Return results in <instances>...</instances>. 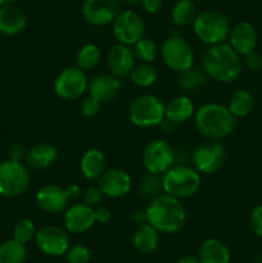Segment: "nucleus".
<instances>
[{
	"instance_id": "f257e3e1",
	"label": "nucleus",
	"mask_w": 262,
	"mask_h": 263,
	"mask_svg": "<svg viewBox=\"0 0 262 263\" xmlns=\"http://www.w3.org/2000/svg\"><path fill=\"white\" fill-rule=\"evenodd\" d=\"M203 71L215 81L228 82L235 81L243 72V61L240 55L230 46V44L221 43L211 45L203 53Z\"/></svg>"
},
{
	"instance_id": "f03ea898",
	"label": "nucleus",
	"mask_w": 262,
	"mask_h": 263,
	"mask_svg": "<svg viewBox=\"0 0 262 263\" xmlns=\"http://www.w3.org/2000/svg\"><path fill=\"white\" fill-rule=\"evenodd\" d=\"M144 215L146 222L162 234L177 233L181 230L186 220V213L181 202L164 193L151 200Z\"/></svg>"
},
{
	"instance_id": "7ed1b4c3",
	"label": "nucleus",
	"mask_w": 262,
	"mask_h": 263,
	"mask_svg": "<svg viewBox=\"0 0 262 263\" xmlns=\"http://www.w3.org/2000/svg\"><path fill=\"white\" fill-rule=\"evenodd\" d=\"M238 118L218 103H205L195 112V126L208 140L218 141L233 133Z\"/></svg>"
},
{
	"instance_id": "20e7f679",
	"label": "nucleus",
	"mask_w": 262,
	"mask_h": 263,
	"mask_svg": "<svg viewBox=\"0 0 262 263\" xmlns=\"http://www.w3.org/2000/svg\"><path fill=\"white\" fill-rule=\"evenodd\" d=\"M199 186L200 175L193 167L172 166L162 175L163 193L179 200L193 197Z\"/></svg>"
},
{
	"instance_id": "39448f33",
	"label": "nucleus",
	"mask_w": 262,
	"mask_h": 263,
	"mask_svg": "<svg viewBox=\"0 0 262 263\" xmlns=\"http://www.w3.org/2000/svg\"><path fill=\"white\" fill-rule=\"evenodd\" d=\"M166 105L156 95H140L131 103L128 108V120L134 126L149 128L164 122Z\"/></svg>"
},
{
	"instance_id": "423d86ee",
	"label": "nucleus",
	"mask_w": 262,
	"mask_h": 263,
	"mask_svg": "<svg viewBox=\"0 0 262 263\" xmlns=\"http://www.w3.org/2000/svg\"><path fill=\"white\" fill-rule=\"evenodd\" d=\"M193 28L197 37L210 46L225 43L231 30L228 18L216 10H204L197 14Z\"/></svg>"
},
{
	"instance_id": "0eeeda50",
	"label": "nucleus",
	"mask_w": 262,
	"mask_h": 263,
	"mask_svg": "<svg viewBox=\"0 0 262 263\" xmlns=\"http://www.w3.org/2000/svg\"><path fill=\"white\" fill-rule=\"evenodd\" d=\"M30 172L22 162L8 159L0 163V195L14 198L22 195L30 185Z\"/></svg>"
},
{
	"instance_id": "6e6552de",
	"label": "nucleus",
	"mask_w": 262,
	"mask_h": 263,
	"mask_svg": "<svg viewBox=\"0 0 262 263\" xmlns=\"http://www.w3.org/2000/svg\"><path fill=\"white\" fill-rule=\"evenodd\" d=\"M161 55L164 64L177 73L192 68L194 63L192 46L181 36H171L167 39L162 45Z\"/></svg>"
},
{
	"instance_id": "1a4fd4ad",
	"label": "nucleus",
	"mask_w": 262,
	"mask_h": 263,
	"mask_svg": "<svg viewBox=\"0 0 262 263\" xmlns=\"http://www.w3.org/2000/svg\"><path fill=\"white\" fill-rule=\"evenodd\" d=\"M193 166L198 174L211 175L222 168L226 159L225 148L218 141L207 140L193 152Z\"/></svg>"
},
{
	"instance_id": "9d476101",
	"label": "nucleus",
	"mask_w": 262,
	"mask_h": 263,
	"mask_svg": "<svg viewBox=\"0 0 262 263\" xmlns=\"http://www.w3.org/2000/svg\"><path fill=\"white\" fill-rule=\"evenodd\" d=\"M175 153L172 146L162 139H156L146 144L143 152V163L151 175H163L172 167Z\"/></svg>"
},
{
	"instance_id": "9b49d317",
	"label": "nucleus",
	"mask_w": 262,
	"mask_h": 263,
	"mask_svg": "<svg viewBox=\"0 0 262 263\" xmlns=\"http://www.w3.org/2000/svg\"><path fill=\"white\" fill-rule=\"evenodd\" d=\"M112 32L118 44L127 46L135 45L144 37L145 26L138 13L131 9H126L122 10L113 21Z\"/></svg>"
},
{
	"instance_id": "f8f14e48",
	"label": "nucleus",
	"mask_w": 262,
	"mask_h": 263,
	"mask_svg": "<svg viewBox=\"0 0 262 263\" xmlns=\"http://www.w3.org/2000/svg\"><path fill=\"white\" fill-rule=\"evenodd\" d=\"M89 80L86 73L79 67L64 68L54 82V92L63 100L79 99L87 90Z\"/></svg>"
},
{
	"instance_id": "ddd939ff",
	"label": "nucleus",
	"mask_w": 262,
	"mask_h": 263,
	"mask_svg": "<svg viewBox=\"0 0 262 263\" xmlns=\"http://www.w3.org/2000/svg\"><path fill=\"white\" fill-rule=\"evenodd\" d=\"M121 13V0H85L82 14L90 25L107 26Z\"/></svg>"
},
{
	"instance_id": "4468645a",
	"label": "nucleus",
	"mask_w": 262,
	"mask_h": 263,
	"mask_svg": "<svg viewBox=\"0 0 262 263\" xmlns=\"http://www.w3.org/2000/svg\"><path fill=\"white\" fill-rule=\"evenodd\" d=\"M35 239L38 248L48 256H63L69 248L68 235L58 226H43L36 231Z\"/></svg>"
},
{
	"instance_id": "2eb2a0df",
	"label": "nucleus",
	"mask_w": 262,
	"mask_h": 263,
	"mask_svg": "<svg viewBox=\"0 0 262 263\" xmlns=\"http://www.w3.org/2000/svg\"><path fill=\"white\" fill-rule=\"evenodd\" d=\"M230 46L239 54L246 57L247 54L256 50L258 43L257 30L248 21H240L230 30Z\"/></svg>"
},
{
	"instance_id": "dca6fc26",
	"label": "nucleus",
	"mask_w": 262,
	"mask_h": 263,
	"mask_svg": "<svg viewBox=\"0 0 262 263\" xmlns=\"http://www.w3.org/2000/svg\"><path fill=\"white\" fill-rule=\"evenodd\" d=\"M107 62L113 76L120 80L126 79V77H130L135 67V55L130 46L116 44L108 51Z\"/></svg>"
},
{
	"instance_id": "f3484780",
	"label": "nucleus",
	"mask_w": 262,
	"mask_h": 263,
	"mask_svg": "<svg viewBox=\"0 0 262 263\" xmlns=\"http://www.w3.org/2000/svg\"><path fill=\"white\" fill-rule=\"evenodd\" d=\"M98 186L104 197L121 198L125 197L131 189V177L121 168H110L103 174L98 180Z\"/></svg>"
},
{
	"instance_id": "a211bd4d",
	"label": "nucleus",
	"mask_w": 262,
	"mask_h": 263,
	"mask_svg": "<svg viewBox=\"0 0 262 263\" xmlns=\"http://www.w3.org/2000/svg\"><path fill=\"white\" fill-rule=\"evenodd\" d=\"M64 226L69 233L81 234L90 230L95 222L94 208L85 203H76L68 207L64 213Z\"/></svg>"
},
{
	"instance_id": "6ab92c4d",
	"label": "nucleus",
	"mask_w": 262,
	"mask_h": 263,
	"mask_svg": "<svg viewBox=\"0 0 262 263\" xmlns=\"http://www.w3.org/2000/svg\"><path fill=\"white\" fill-rule=\"evenodd\" d=\"M69 197L67 190L58 185H45L36 194V202L39 207L48 213H61L68 208Z\"/></svg>"
},
{
	"instance_id": "aec40b11",
	"label": "nucleus",
	"mask_w": 262,
	"mask_h": 263,
	"mask_svg": "<svg viewBox=\"0 0 262 263\" xmlns=\"http://www.w3.org/2000/svg\"><path fill=\"white\" fill-rule=\"evenodd\" d=\"M121 80L113 74H99L89 81L87 91L90 97L100 103H109L118 97L121 91Z\"/></svg>"
},
{
	"instance_id": "412c9836",
	"label": "nucleus",
	"mask_w": 262,
	"mask_h": 263,
	"mask_svg": "<svg viewBox=\"0 0 262 263\" xmlns=\"http://www.w3.org/2000/svg\"><path fill=\"white\" fill-rule=\"evenodd\" d=\"M195 115L192 99L185 95H179L170 100L166 105L164 120L171 125H181Z\"/></svg>"
},
{
	"instance_id": "4be33fe9",
	"label": "nucleus",
	"mask_w": 262,
	"mask_h": 263,
	"mask_svg": "<svg viewBox=\"0 0 262 263\" xmlns=\"http://www.w3.org/2000/svg\"><path fill=\"white\" fill-rule=\"evenodd\" d=\"M27 25L26 14L14 5L0 8V32L8 36L18 35Z\"/></svg>"
},
{
	"instance_id": "5701e85b",
	"label": "nucleus",
	"mask_w": 262,
	"mask_h": 263,
	"mask_svg": "<svg viewBox=\"0 0 262 263\" xmlns=\"http://www.w3.org/2000/svg\"><path fill=\"white\" fill-rule=\"evenodd\" d=\"M199 263H230V251L218 239H205L198 251Z\"/></svg>"
},
{
	"instance_id": "b1692460",
	"label": "nucleus",
	"mask_w": 262,
	"mask_h": 263,
	"mask_svg": "<svg viewBox=\"0 0 262 263\" xmlns=\"http://www.w3.org/2000/svg\"><path fill=\"white\" fill-rule=\"evenodd\" d=\"M58 158V151L53 144L38 143L26 154V163L36 170L48 168Z\"/></svg>"
},
{
	"instance_id": "393cba45",
	"label": "nucleus",
	"mask_w": 262,
	"mask_h": 263,
	"mask_svg": "<svg viewBox=\"0 0 262 263\" xmlns=\"http://www.w3.org/2000/svg\"><path fill=\"white\" fill-rule=\"evenodd\" d=\"M107 161H105L104 154L98 149H89L85 152L80 162V170L84 177L89 181H95L103 176L107 170Z\"/></svg>"
},
{
	"instance_id": "a878e982",
	"label": "nucleus",
	"mask_w": 262,
	"mask_h": 263,
	"mask_svg": "<svg viewBox=\"0 0 262 263\" xmlns=\"http://www.w3.org/2000/svg\"><path fill=\"white\" fill-rule=\"evenodd\" d=\"M133 243L134 247L141 253H152L158 247L159 233L148 222L140 223L134 231Z\"/></svg>"
},
{
	"instance_id": "bb28decb",
	"label": "nucleus",
	"mask_w": 262,
	"mask_h": 263,
	"mask_svg": "<svg viewBox=\"0 0 262 263\" xmlns=\"http://www.w3.org/2000/svg\"><path fill=\"white\" fill-rule=\"evenodd\" d=\"M256 105V100L248 90H236L229 99L228 109L235 118L247 117L251 115Z\"/></svg>"
},
{
	"instance_id": "cd10ccee",
	"label": "nucleus",
	"mask_w": 262,
	"mask_h": 263,
	"mask_svg": "<svg viewBox=\"0 0 262 263\" xmlns=\"http://www.w3.org/2000/svg\"><path fill=\"white\" fill-rule=\"evenodd\" d=\"M208 76L200 68H189L177 76V86L184 91H194L207 82Z\"/></svg>"
},
{
	"instance_id": "c85d7f7f",
	"label": "nucleus",
	"mask_w": 262,
	"mask_h": 263,
	"mask_svg": "<svg viewBox=\"0 0 262 263\" xmlns=\"http://www.w3.org/2000/svg\"><path fill=\"white\" fill-rule=\"evenodd\" d=\"M172 21L177 26L192 25L197 18V8L192 0H179L174 5L171 12Z\"/></svg>"
},
{
	"instance_id": "c756f323",
	"label": "nucleus",
	"mask_w": 262,
	"mask_h": 263,
	"mask_svg": "<svg viewBox=\"0 0 262 263\" xmlns=\"http://www.w3.org/2000/svg\"><path fill=\"white\" fill-rule=\"evenodd\" d=\"M27 257L25 244L15 241L14 239L0 244V263H23Z\"/></svg>"
},
{
	"instance_id": "7c9ffc66",
	"label": "nucleus",
	"mask_w": 262,
	"mask_h": 263,
	"mask_svg": "<svg viewBox=\"0 0 262 263\" xmlns=\"http://www.w3.org/2000/svg\"><path fill=\"white\" fill-rule=\"evenodd\" d=\"M100 49L95 44H86L79 50L76 57L77 67L82 71H90L95 68L100 62Z\"/></svg>"
},
{
	"instance_id": "2f4dec72",
	"label": "nucleus",
	"mask_w": 262,
	"mask_h": 263,
	"mask_svg": "<svg viewBox=\"0 0 262 263\" xmlns=\"http://www.w3.org/2000/svg\"><path fill=\"white\" fill-rule=\"evenodd\" d=\"M158 72L152 66V63H140L134 67L130 74L131 81L140 87H149L157 81Z\"/></svg>"
},
{
	"instance_id": "473e14b6",
	"label": "nucleus",
	"mask_w": 262,
	"mask_h": 263,
	"mask_svg": "<svg viewBox=\"0 0 262 263\" xmlns=\"http://www.w3.org/2000/svg\"><path fill=\"white\" fill-rule=\"evenodd\" d=\"M134 55L141 63H152L158 54V49L154 41L143 37L134 45Z\"/></svg>"
},
{
	"instance_id": "72a5a7b5",
	"label": "nucleus",
	"mask_w": 262,
	"mask_h": 263,
	"mask_svg": "<svg viewBox=\"0 0 262 263\" xmlns=\"http://www.w3.org/2000/svg\"><path fill=\"white\" fill-rule=\"evenodd\" d=\"M36 235V229L30 218H22L13 229V239L21 244H26Z\"/></svg>"
},
{
	"instance_id": "f704fd0d",
	"label": "nucleus",
	"mask_w": 262,
	"mask_h": 263,
	"mask_svg": "<svg viewBox=\"0 0 262 263\" xmlns=\"http://www.w3.org/2000/svg\"><path fill=\"white\" fill-rule=\"evenodd\" d=\"M162 189V179H159L157 175H149L148 177H145L143 181V184L140 185V193L141 195L146 198H156L157 195L161 194Z\"/></svg>"
},
{
	"instance_id": "c9c22d12",
	"label": "nucleus",
	"mask_w": 262,
	"mask_h": 263,
	"mask_svg": "<svg viewBox=\"0 0 262 263\" xmlns=\"http://www.w3.org/2000/svg\"><path fill=\"white\" fill-rule=\"evenodd\" d=\"M66 261L68 263H89L91 258V253L87 247L82 246V244H76L68 248L66 252Z\"/></svg>"
},
{
	"instance_id": "e433bc0d",
	"label": "nucleus",
	"mask_w": 262,
	"mask_h": 263,
	"mask_svg": "<svg viewBox=\"0 0 262 263\" xmlns=\"http://www.w3.org/2000/svg\"><path fill=\"white\" fill-rule=\"evenodd\" d=\"M82 198H84L85 204L90 205V207H97L102 203L103 198H104V194L100 190L99 186H89L82 194Z\"/></svg>"
},
{
	"instance_id": "4c0bfd02",
	"label": "nucleus",
	"mask_w": 262,
	"mask_h": 263,
	"mask_svg": "<svg viewBox=\"0 0 262 263\" xmlns=\"http://www.w3.org/2000/svg\"><path fill=\"white\" fill-rule=\"evenodd\" d=\"M100 107H102V103L98 102L97 99H94V98L89 95L81 103V113L84 116H86V117H94V116H97L99 113Z\"/></svg>"
},
{
	"instance_id": "58836bf2",
	"label": "nucleus",
	"mask_w": 262,
	"mask_h": 263,
	"mask_svg": "<svg viewBox=\"0 0 262 263\" xmlns=\"http://www.w3.org/2000/svg\"><path fill=\"white\" fill-rule=\"evenodd\" d=\"M249 225H251L252 231L256 234L258 238H262V204L257 205L251 213L249 217Z\"/></svg>"
},
{
	"instance_id": "ea45409f",
	"label": "nucleus",
	"mask_w": 262,
	"mask_h": 263,
	"mask_svg": "<svg viewBox=\"0 0 262 263\" xmlns=\"http://www.w3.org/2000/svg\"><path fill=\"white\" fill-rule=\"evenodd\" d=\"M243 64L251 72H259L262 69V55L258 51H252L244 57Z\"/></svg>"
},
{
	"instance_id": "a19ab883",
	"label": "nucleus",
	"mask_w": 262,
	"mask_h": 263,
	"mask_svg": "<svg viewBox=\"0 0 262 263\" xmlns=\"http://www.w3.org/2000/svg\"><path fill=\"white\" fill-rule=\"evenodd\" d=\"M26 154L27 153H26L25 148H23V145H21V144L15 143L9 146V157L12 161L21 162V159L26 158Z\"/></svg>"
},
{
	"instance_id": "79ce46f5",
	"label": "nucleus",
	"mask_w": 262,
	"mask_h": 263,
	"mask_svg": "<svg viewBox=\"0 0 262 263\" xmlns=\"http://www.w3.org/2000/svg\"><path fill=\"white\" fill-rule=\"evenodd\" d=\"M95 212V222H100V223H107L108 221L110 220V211L105 207H99L97 210H94Z\"/></svg>"
},
{
	"instance_id": "37998d69",
	"label": "nucleus",
	"mask_w": 262,
	"mask_h": 263,
	"mask_svg": "<svg viewBox=\"0 0 262 263\" xmlns=\"http://www.w3.org/2000/svg\"><path fill=\"white\" fill-rule=\"evenodd\" d=\"M163 0H141L144 9L148 13H157L162 7Z\"/></svg>"
},
{
	"instance_id": "c03bdc74",
	"label": "nucleus",
	"mask_w": 262,
	"mask_h": 263,
	"mask_svg": "<svg viewBox=\"0 0 262 263\" xmlns=\"http://www.w3.org/2000/svg\"><path fill=\"white\" fill-rule=\"evenodd\" d=\"M67 194H68L69 199H77V198L81 195V189H80L79 185L76 184H72L67 187Z\"/></svg>"
},
{
	"instance_id": "a18cd8bd",
	"label": "nucleus",
	"mask_w": 262,
	"mask_h": 263,
	"mask_svg": "<svg viewBox=\"0 0 262 263\" xmlns=\"http://www.w3.org/2000/svg\"><path fill=\"white\" fill-rule=\"evenodd\" d=\"M179 263H199V259H198V257L188 254V256L181 257V258L179 259Z\"/></svg>"
},
{
	"instance_id": "49530a36",
	"label": "nucleus",
	"mask_w": 262,
	"mask_h": 263,
	"mask_svg": "<svg viewBox=\"0 0 262 263\" xmlns=\"http://www.w3.org/2000/svg\"><path fill=\"white\" fill-rule=\"evenodd\" d=\"M17 0H0V7H7V5H13Z\"/></svg>"
},
{
	"instance_id": "de8ad7c7",
	"label": "nucleus",
	"mask_w": 262,
	"mask_h": 263,
	"mask_svg": "<svg viewBox=\"0 0 262 263\" xmlns=\"http://www.w3.org/2000/svg\"><path fill=\"white\" fill-rule=\"evenodd\" d=\"M125 2H127V3H133V4H135V3H138L139 0H125Z\"/></svg>"
},
{
	"instance_id": "09e8293b",
	"label": "nucleus",
	"mask_w": 262,
	"mask_h": 263,
	"mask_svg": "<svg viewBox=\"0 0 262 263\" xmlns=\"http://www.w3.org/2000/svg\"><path fill=\"white\" fill-rule=\"evenodd\" d=\"M261 128H262V121H261Z\"/></svg>"
},
{
	"instance_id": "8fccbe9b",
	"label": "nucleus",
	"mask_w": 262,
	"mask_h": 263,
	"mask_svg": "<svg viewBox=\"0 0 262 263\" xmlns=\"http://www.w3.org/2000/svg\"><path fill=\"white\" fill-rule=\"evenodd\" d=\"M192 2H195V0H192Z\"/></svg>"
}]
</instances>
